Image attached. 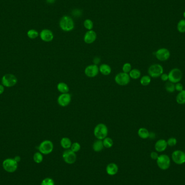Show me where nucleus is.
I'll use <instances>...</instances> for the list:
<instances>
[{
    "label": "nucleus",
    "mask_w": 185,
    "mask_h": 185,
    "mask_svg": "<svg viewBox=\"0 0 185 185\" xmlns=\"http://www.w3.org/2000/svg\"><path fill=\"white\" fill-rule=\"evenodd\" d=\"M72 100V95L69 93H63L61 94L58 96V104L62 107H65L69 105L71 103Z\"/></svg>",
    "instance_id": "nucleus-12"
},
{
    "label": "nucleus",
    "mask_w": 185,
    "mask_h": 185,
    "mask_svg": "<svg viewBox=\"0 0 185 185\" xmlns=\"http://www.w3.org/2000/svg\"><path fill=\"white\" fill-rule=\"evenodd\" d=\"M150 158H152L153 160H157L159 155L158 154V153L156 152H152L150 153Z\"/></svg>",
    "instance_id": "nucleus-38"
},
{
    "label": "nucleus",
    "mask_w": 185,
    "mask_h": 185,
    "mask_svg": "<svg viewBox=\"0 0 185 185\" xmlns=\"http://www.w3.org/2000/svg\"><path fill=\"white\" fill-rule=\"evenodd\" d=\"M183 16L185 18V12L183 13Z\"/></svg>",
    "instance_id": "nucleus-45"
},
{
    "label": "nucleus",
    "mask_w": 185,
    "mask_h": 185,
    "mask_svg": "<svg viewBox=\"0 0 185 185\" xmlns=\"http://www.w3.org/2000/svg\"><path fill=\"white\" fill-rule=\"evenodd\" d=\"M99 73V68L95 64L88 66L85 69V75L89 78H94Z\"/></svg>",
    "instance_id": "nucleus-14"
},
{
    "label": "nucleus",
    "mask_w": 185,
    "mask_h": 185,
    "mask_svg": "<svg viewBox=\"0 0 185 185\" xmlns=\"http://www.w3.org/2000/svg\"><path fill=\"white\" fill-rule=\"evenodd\" d=\"M99 68V72L101 73L103 75L108 76L112 72V68L110 67V66L108 65L107 64L105 63L102 64L100 66Z\"/></svg>",
    "instance_id": "nucleus-19"
},
{
    "label": "nucleus",
    "mask_w": 185,
    "mask_h": 185,
    "mask_svg": "<svg viewBox=\"0 0 185 185\" xmlns=\"http://www.w3.org/2000/svg\"><path fill=\"white\" fill-rule=\"evenodd\" d=\"M60 27L64 32H70L74 28V22L69 16H63L60 21Z\"/></svg>",
    "instance_id": "nucleus-2"
},
{
    "label": "nucleus",
    "mask_w": 185,
    "mask_h": 185,
    "mask_svg": "<svg viewBox=\"0 0 185 185\" xmlns=\"http://www.w3.org/2000/svg\"><path fill=\"white\" fill-rule=\"evenodd\" d=\"M155 57L160 61H165L170 58V50L165 48L159 49L155 53Z\"/></svg>",
    "instance_id": "nucleus-11"
},
{
    "label": "nucleus",
    "mask_w": 185,
    "mask_h": 185,
    "mask_svg": "<svg viewBox=\"0 0 185 185\" xmlns=\"http://www.w3.org/2000/svg\"><path fill=\"white\" fill-rule=\"evenodd\" d=\"M18 82V79L15 75L7 74L4 75L2 79V83L3 86L11 87L15 86Z\"/></svg>",
    "instance_id": "nucleus-10"
},
{
    "label": "nucleus",
    "mask_w": 185,
    "mask_h": 185,
    "mask_svg": "<svg viewBox=\"0 0 185 185\" xmlns=\"http://www.w3.org/2000/svg\"><path fill=\"white\" fill-rule=\"evenodd\" d=\"M106 171L108 174L110 176H113L117 174L119 171V167L115 163H109L106 168Z\"/></svg>",
    "instance_id": "nucleus-18"
},
{
    "label": "nucleus",
    "mask_w": 185,
    "mask_h": 185,
    "mask_svg": "<svg viewBox=\"0 0 185 185\" xmlns=\"http://www.w3.org/2000/svg\"><path fill=\"white\" fill-rule=\"evenodd\" d=\"M70 149L73 152L76 153L78 152L81 150V145H80V143L78 142L72 143V145L71 146Z\"/></svg>",
    "instance_id": "nucleus-35"
},
{
    "label": "nucleus",
    "mask_w": 185,
    "mask_h": 185,
    "mask_svg": "<svg viewBox=\"0 0 185 185\" xmlns=\"http://www.w3.org/2000/svg\"><path fill=\"white\" fill-rule=\"evenodd\" d=\"M41 39L44 42H51L54 39V34L53 32L48 29H43L40 33Z\"/></svg>",
    "instance_id": "nucleus-15"
},
{
    "label": "nucleus",
    "mask_w": 185,
    "mask_h": 185,
    "mask_svg": "<svg viewBox=\"0 0 185 185\" xmlns=\"http://www.w3.org/2000/svg\"><path fill=\"white\" fill-rule=\"evenodd\" d=\"M5 91V88L3 86L0 85V95L3 94V92H4Z\"/></svg>",
    "instance_id": "nucleus-42"
},
{
    "label": "nucleus",
    "mask_w": 185,
    "mask_h": 185,
    "mask_svg": "<svg viewBox=\"0 0 185 185\" xmlns=\"http://www.w3.org/2000/svg\"><path fill=\"white\" fill-rule=\"evenodd\" d=\"M140 83L142 86H147L151 82V77L149 75H144L140 79Z\"/></svg>",
    "instance_id": "nucleus-26"
},
{
    "label": "nucleus",
    "mask_w": 185,
    "mask_h": 185,
    "mask_svg": "<svg viewBox=\"0 0 185 185\" xmlns=\"http://www.w3.org/2000/svg\"><path fill=\"white\" fill-rule=\"evenodd\" d=\"M47 2L49 4H53L55 2V0H46Z\"/></svg>",
    "instance_id": "nucleus-43"
},
{
    "label": "nucleus",
    "mask_w": 185,
    "mask_h": 185,
    "mask_svg": "<svg viewBox=\"0 0 185 185\" xmlns=\"http://www.w3.org/2000/svg\"><path fill=\"white\" fill-rule=\"evenodd\" d=\"M160 78L163 81L166 82L168 80V75L166 73H163V74L161 75Z\"/></svg>",
    "instance_id": "nucleus-39"
},
{
    "label": "nucleus",
    "mask_w": 185,
    "mask_h": 185,
    "mask_svg": "<svg viewBox=\"0 0 185 185\" xmlns=\"http://www.w3.org/2000/svg\"><path fill=\"white\" fill-rule=\"evenodd\" d=\"M165 89L167 92H170V93L174 92V91L175 90L174 83L170 82V81L166 83Z\"/></svg>",
    "instance_id": "nucleus-29"
},
{
    "label": "nucleus",
    "mask_w": 185,
    "mask_h": 185,
    "mask_svg": "<svg viewBox=\"0 0 185 185\" xmlns=\"http://www.w3.org/2000/svg\"><path fill=\"white\" fill-rule=\"evenodd\" d=\"M108 129L107 126L103 123H98L94 130V135L99 140H103L107 136Z\"/></svg>",
    "instance_id": "nucleus-1"
},
{
    "label": "nucleus",
    "mask_w": 185,
    "mask_h": 185,
    "mask_svg": "<svg viewBox=\"0 0 185 185\" xmlns=\"http://www.w3.org/2000/svg\"><path fill=\"white\" fill-rule=\"evenodd\" d=\"M57 89L61 94L67 93L69 92V88L67 83L65 82H59L57 85Z\"/></svg>",
    "instance_id": "nucleus-22"
},
{
    "label": "nucleus",
    "mask_w": 185,
    "mask_h": 185,
    "mask_svg": "<svg viewBox=\"0 0 185 185\" xmlns=\"http://www.w3.org/2000/svg\"><path fill=\"white\" fill-rule=\"evenodd\" d=\"M100 61V58H95L94 59V64L95 65H98V63H99Z\"/></svg>",
    "instance_id": "nucleus-40"
},
{
    "label": "nucleus",
    "mask_w": 185,
    "mask_h": 185,
    "mask_svg": "<svg viewBox=\"0 0 185 185\" xmlns=\"http://www.w3.org/2000/svg\"><path fill=\"white\" fill-rule=\"evenodd\" d=\"M123 72L129 74L131 70L132 69V66L130 63H125L123 66Z\"/></svg>",
    "instance_id": "nucleus-33"
},
{
    "label": "nucleus",
    "mask_w": 185,
    "mask_h": 185,
    "mask_svg": "<svg viewBox=\"0 0 185 185\" xmlns=\"http://www.w3.org/2000/svg\"><path fill=\"white\" fill-rule=\"evenodd\" d=\"M41 185H55V182L52 178H46L42 181Z\"/></svg>",
    "instance_id": "nucleus-34"
},
{
    "label": "nucleus",
    "mask_w": 185,
    "mask_h": 185,
    "mask_svg": "<svg viewBox=\"0 0 185 185\" xmlns=\"http://www.w3.org/2000/svg\"><path fill=\"white\" fill-rule=\"evenodd\" d=\"M148 73L151 78H159L163 73V68L160 64H154L149 67Z\"/></svg>",
    "instance_id": "nucleus-4"
},
{
    "label": "nucleus",
    "mask_w": 185,
    "mask_h": 185,
    "mask_svg": "<svg viewBox=\"0 0 185 185\" xmlns=\"http://www.w3.org/2000/svg\"><path fill=\"white\" fill-rule=\"evenodd\" d=\"M14 160H15L16 162H18V161H20V158L19 156H16L15 159H14Z\"/></svg>",
    "instance_id": "nucleus-44"
},
{
    "label": "nucleus",
    "mask_w": 185,
    "mask_h": 185,
    "mask_svg": "<svg viewBox=\"0 0 185 185\" xmlns=\"http://www.w3.org/2000/svg\"><path fill=\"white\" fill-rule=\"evenodd\" d=\"M39 35L38 31L35 29H30L28 30L27 32V36L28 38L30 39H35L38 38Z\"/></svg>",
    "instance_id": "nucleus-30"
},
{
    "label": "nucleus",
    "mask_w": 185,
    "mask_h": 185,
    "mask_svg": "<svg viewBox=\"0 0 185 185\" xmlns=\"http://www.w3.org/2000/svg\"><path fill=\"white\" fill-rule=\"evenodd\" d=\"M97 38V34L94 30H88L86 33L83 38V40L86 43L92 44L94 42Z\"/></svg>",
    "instance_id": "nucleus-16"
},
{
    "label": "nucleus",
    "mask_w": 185,
    "mask_h": 185,
    "mask_svg": "<svg viewBox=\"0 0 185 185\" xmlns=\"http://www.w3.org/2000/svg\"><path fill=\"white\" fill-rule=\"evenodd\" d=\"M38 149L39 152L42 154L48 155L53 152L54 150V144L50 140H44L40 143Z\"/></svg>",
    "instance_id": "nucleus-3"
},
{
    "label": "nucleus",
    "mask_w": 185,
    "mask_h": 185,
    "mask_svg": "<svg viewBox=\"0 0 185 185\" xmlns=\"http://www.w3.org/2000/svg\"><path fill=\"white\" fill-rule=\"evenodd\" d=\"M167 143L168 146H169L170 147H173L177 145V140L175 138H170L168 139Z\"/></svg>",
    "instance_id": "nucleus-36"
},
{
    "label": "nucleus",
    "mask_w": 185,
    "mask_h": 185,
    "mask_svg": "<svg viewBox=\"0 0 185 185\" xmlns=\"http://www.w3.org/2000/svg\"><path fill=\"white\" fill-rule=\"evenodd\" d=\"M62 158L64 161L68 165L74 164L76 161V154L70 149L66 150L62 154Z\"/></svg>",
    "instance_id": "nucleus-9"
},
{
    "label": "nucleus",
    "mask_w": 185,
    "mask_h": 185,
    "mask_svg": "<svg viewBox=\"0 0 185 185\" xmlns=\"http://www.w3.org/2000/svg\"><path fill=\"white\" fill-rule=\"evenodd\" d=\"M167 141L164 139L158 140L155 144V150L158 152H163L167 147Z\"/></svg>",
    "instance_id": "nucleus-17"
},
{
    "label": "nucleus",
    "mask_w": 185,
    "mask_h": 185,
    "mask_svg": "<svg viewBox=\"0 0 185 185\" xmlns=\"http://www.w3.org/2000/svg\"><path fill=\"white\" fill-rule=\"evenodd\" d=\"M156 163L158 167L160 168L161 170H166L170 167V158L166 154L159 155L156 160Z\"/></svg>",
    "instance_id": "nucleus-6"
},
{
    "label": "nucleus",
    "mask_w": 185,
    "mask_h": 185,
    "mask_svg": "<svg viewBox=\"0 0 185 185\" xmlns=\"http://www.w3.org/2000/svg\"><path fill=\"white\" fill-rule=\"evenodd\" d=\"M60 145L63 149L69 150L71 147L72 143L69 138H67V137H63L60 141Z\"/></svg>",
    "instance_id": "nucleus-20"
},
{
    "label": "nucleus",
    "mask_w": 185,
    "mask_h": 185,
    "mask_svg": "<svg viewBox=\"0 0 185 185\" xmlns=\"http://www.w3.org/2000/svg\"><path fill=\"white\" fill-rule=\"evenodd\" d=\"M92 150L95 151V152H100L103 150L104 146L103 144V140L97 139L92 144Z\"/></svg>",
    "instance_id": "nucleus-21"
},
{
    "label": "nucleus",
    "mask_w": 185,
    "mask_h": 185,
    "mask_svg": "<svg viewBox=\"0 0 185 185\" xmlns=\"http://www.w3.org/2000/svg\"><path fill=\"white\" fill-rule=\"evenodd\" d=\"M175 90L178 91L179 92H181L182 90H183V84H181V83L180 82L175 83Z\"/></svg>",
    "instance_id": "nucleus-37"
},
{
    "label": "nucleus",
    "mask_w": 185,
    "mask_h": 185,
    "mask_svg": "<svg viewBox=\"0 0 185 185\" xmlns=\"http://www.w3.org/2000/svg\"><path fill=\"white\" fill-rule=\"evenodd\" d=\"M172 158L176 164L182 165L185 163V153L180 150H175L173 152Z\"/></svg>",
    "instance_id": "nucleus-13"
},
{
    "label": "nucleus",
    "mask_w": 185,
    "mask_h": 185,
    "mask_svg": "<svg viewBox=\"0 0 185 185\" xmlns=\"http://www.w3.org/2000/svg\"><path fill=\"white\" fill-rule=\"evenodd\" d=\"M103 144L104 146V147L106 148H110L112 147L114 145V141L112 138L109 137H106L103 140Z\"/></svg>",
    "instance_id": "nucleus-27"
},
{
    "label": "nucleus",
    "mask_w": 185,
    "mask_h": 185,
    "mask_svg": "<svg viewBox=\"0 0 185 185\" xmlns=\"http://www.w3.org/2000/svg\"><path fill=\"white\" fill-rule=\"evenodd\" d=\"M114 80L118 85L124 86L127 85L130 83V78L129 74L121 72L115 75Z\"/></svg>",
    "instance_id": "nucleus-7"
},
{
    "label": "nucleus",
    "mask_w": 185,
    "mask_h": 185,
    "mask_svg": "<svg viewBox=\"0 0 185 185\" xmlns=\"http://www.w3.org/2000/svg\"><path fill=\"white\" fill-rule=\"evenodd\" d=\"M168 80L170 82L177 83L179 82L183 78V73L179 68H173L168 73Z\"/></svg>",
    "instance_id": "nucleus-5"
},
{
    "label": "nucleus",
    "mask_w": 185,
    "mask_h": 185,
    "mask_svg": "<svg viewBox=\"0 0 185 185\" xmlns=\"http://www.w3.org/2000/svg\"><path fill=\"white\" fill-rule=\"evenodd\" d=\"M83 25L86 29H87L88 30H92V28L94 27L93 22H92V21L90 19H86L84 21Z\"/></svg>",
    "instance_id": "nucleus-32"
},
{
    "label": "nucleus",
    "mask_w": 185,
    "mask_h": 185,
    "mask_svg": "<svg viewBox=\"0 0 185 185\" xmlns=\"http://www.w3.org/2000/svg\"><path fill=\"white\" fill-rule=\"evenodd\" d=\"M177 103L179 105L185 104V90H183L178 93L176 97Z\"/></svg>",
    "instance_id": "nucleus-24"
},
{
    "label": "nucleus",
    "mask_w": 185,
    "mask_h": 185,
    "mask_svg": "<svg viewBox=\"0 0 185 185\" xmlns=\"http://www.w3.org/2000/svg\"><path fill=\"white\" fill-rule=\"evenodd\" d=\"M177 29L180 33H183L185 32V20H180L178 22Z\"/></svg>",
    "instance_id": "nucleus-31"
},
{
    "label": "nucleus",
    "mask_w": 185,
    "mask_h": 185,
    "mask_svg": "<svg viewBox=\"0 0 185 185\" xmlns=\"http://www.w3.org/2000/svg\"><path fill=\"white\" fill-rule=\"evenodd\" d=\"M149 138H150L151 139H153L155 138V133H154L150 132V136H149Z\"/></svg>",
    "instance_id": "nucleus-41"
},
{
    "label": "nucleus",
    "mask_w": 185,
    "mask_h": 185,
    "mask_svg": "<svg viewBox=\"0 0 185 185\" xmlns=\"http://www.w3.org/2000/svg\"><path fill=\"white\" fill-rule=\"evenodd\" d=\"M33 159L36 163H40L42 162L43 157L42 154L39 152L35 153L33 156Z\"/></svg>",
    "instance_id": "nucleus-28"
},
{
    "label": "nucleus",
    "mask_w": 185,
    "mask_h": 185,
    "mask_svg": "<svg viewBox=\"0 0 185 185\" xmlns=\"http://www.w3.org/2000/svg\"><path fill=\"white\" fill-rule=\"evenodd\" d=\"M141 75V73L140 70L138 69H132L130 72L129 73V75L130 76V79H132L133 80H137L139 79Z\"/></svg>",
    "instance_id": "nucleus-25"
},
{
    "label": "nucleus",
    "mask_w": 185,
    "mask_h": 185,
    "mask_svg": "<svg viewBox=\"0 0 185 185\" xmlns=\"http://www.w3.org/2000/svg\"><path fill=\"white\" fill-rule=\"evenodd\" d=\"M2 166L5 171L13 173L18 168V162L13 159H7L3 162Z\"/></svg>",
    "instance_id": "nucleus-8"
},
{
    "label": "nucleus",
    "mask_w": 185,
    "mask_h": 185,
    "mask_svg": "<svg viewBox=\"0 0 185 185\" xmlns=\"http://www.w3.org/2000/svg\"><path fill=\"white\" fill-rule=\"evenodd\" d=\"M138 134L140 138L143 139H146L149 138L150 132L146 128H140L138 131Z\"/></svg>",
    "instance_id": "nucleus-23"
}]
</instances>
